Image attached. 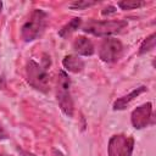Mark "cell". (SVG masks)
<instances>
[{
	"label": "cell",
	"mask_w": 156,
	"mask_h": 156,
	"mask_svg": "<svg viewBox=\"0 0 156 156\" xmlns=\"http://www.w3.org/2000/svg\"><path fill=\"white\" fill-rule=\"evenodd\" d=\"M17 150H18L23 156H35V155H33V154H30V152H27V151H24V150H22V149H20V147H17Z\"/></svg>",
	"instance_id": "18"
},
{
	"label": "cell",
	"mask_w": 156,
	"mask_h": 156,
	"mask_svg": "<svg viewBox=\"0 0 156 156\" xmlns=\"http://www.w3.org/2000/svg\"><path fill=\"white\" fill-rule=\"evenodd\" d=\"M152 113V104L151 102H145L140 106H138L135 110H133L130 115V121L132 124L135 129H143L145 128L151 118Z\"/></svg>",
	"instance_id": "7"
},
{
	"label": "cell",
	"mask_w": 156,
	"mask_h": 156,
	"mask_svg": "<svg viewBox=\"0 0 156 156\" xmlns=\"http://www.w3.org/2000/svg\"><path fill=\"white\" fill-rule=\"evenodd\" d=\"M52 156H65L62 154V151L57 150V149H52Z\"/></svg>",
	"instance_id": "17"
},
{
	"label": "cell",
	"mask_w": 156,
	"mask_h": 156,
	"mask_svg": "<svg viewBox=\"0 0 156 156\" xmlns=\"http://www.w3.org/2000/svg\"><path fill=\"white\" fill-rule=\"evenodd\" d=\"M46 22H48V15L43 10L35 9L30 13L28 20L21 27V37H22V39L24 41H27V43L38 39L43 34V32L45 30Z\"/></svg>",
	"instance_id": "2"
},
{
	"label": "cell",
	"mask_w": 156,
	"mask_h": 156,
	"mask_svg": "<svg viewBox=\"0 0 156 156\" xmlns=\"http://www.w3.org/2000/svg\"><path fill=\"white\" fill-rule=\"evenodd\" d=\"M155 45H156V34L152 33V34H150L147 38H145V39L143 40V43H141V45H140V48H139L138 54H139V55H144V54L151 51V50L155 48Z\"/></svg>",
	"instance_id": "12"
},
{
	"label": "cell",
	"mask_w": 156,
	"mask_h": 156,
	"mask_svg": "<svg viewBox=\"0 0 156 156\" xmlns=\"http://www.w3.org/2000/svg\"><path fill=\"white\" fill-rule=\"evenodd\" d=\"M1 9H2V2L0 1V13H1Z\"/></svg>",
	"instance_id": "19"
},
{
	"label": "cell",
	"mask_w": 156,
	"mask_h": 156,
	"mask_svg": "<svg viewBox=\"0 0 156 156\" xmlns=\"http://www.w3.org/2000/svg\"><path fill=\"white\" fill-rule=\"evenodd\" d=\"M80 23H82V18H79V17L72 18L67 24H65V26L58 30V35H60L61 38H68L73 32H76V30L80 27Z\"/></svg>",
	"instance_id": "11"
},
{
	"label": "cell",
	"mask_w": 156,
	"mask_h": 156,
	"mask_svg": "<svg viewBox=\"0 0 156 156\" xmlns=\"http://www.w3.org/2000/svg\"><path fill=\"white\" fill-rule=\"evenodd\" d=\"M144 91H146V87H145V85H141V87L135 88V89L132 90L128 95H124V96L117 99V100L113 102V106H112L113 110L117 111V110H123V108H126L136 96H139V95H140L141 93H144Z\"/></svg>",
	"instance_id": "9"
},
{
	"label": "cell",
	"mask_w": 156,
	"mask_h": 156,
	"mask_svg": "<svg viewBox=\"0 0 156 156\" xmlns=\"http://www.w3.org/2000/svg\"><path fill=\"white\" fill-rule=\"evenodd\" d=\"M9 138V135H7V133L5 132V129L1 127V124H0V140H5V139H7Z\"/></svg>",
	"instance_id": "16"
},
{
	"label": "cell",
	"mask_w": 156,
	"mask_h": 156,
	"mask_svg": "<svg viewBox=\"0 0 156 156\" xmlns=\"http://www.w3.org/2000/svg\"><path fill=\"white\" fill-rule=\"evenodd\" d=\"M73 50L82 56H91L94 54V45L90 41V39H88L87 37L79 35L73 40L72 44Z\"/></svg>",
	"instance_id": "8"
},
{
	"label": "cell",
	"mask_w": 156,
	"mask_h": 156,
	"mask_svg": "<svg viewBox=\"0 0 156 156\" xmlns=\"http://www.w3.org/2000/svg\"><path fill=\"white\" fill-rule=\"evenodd\" d=\"M98 1H89V0H80V1H74L72 4H69V7L73 10H84L87 7L94 6L96 5Z\"/></svg>",
	"instance_id": "14"
},
{
	"label": "cell",
	"mask_w": 156,
	"mask_h": 156,
	"mask_svg": "<svg viewBox=\"0 0 156 156\" xmlns=\"http://www.w3.org/2000/svg\"><path fill=\"white\" fill-rule=\"evenodd\" d=\"M117 5H118V7H121L122 10H135V9H139V7L144 6V5H145V1L123 0V1H119Z\"/></svg>",
	"instance_id": "13"
},
{
	"label": "cell",
	"mask_w": 156,
	"mask_h": 156,
	"mask_svg": "<svg viewBox=\"0 0 156 156\" xmlns=\"http://www.w3.org/2000/svg\"><path fill=\"white\" fill-rule=\"evenodd\" d=\"M117 10H116V7L115 6H108V7H105L102 11H101V13L104 15V16H106V15H111V13H115Z\"/></svg>",
	"instance_id": "15"
},
{
	"label": "cell",
	"mask_w": 156,
	"mask_h": 156,
	"mask_svg": "<svg viewBox=\"0 0 156 156\" xmlns=\"http://www.w3.org/2000/svg\"><path fill=\"white\" fill-rule=\"evenodd\" d=\"M63 67L72 73H79L84 68V61L76 55H66L62 60Z\"/></svg>",
	"instance_id": "10"
},
{
	"label": "cell",
	"mask_w": 156,
	"mask_h": 156,
	"mask_svg": "<svg viewBox=\"0 0 156 156\" xmlns=\"http://www.w3.org/2000/svg\"><path fill=\"white\" fill-rule=\"evenodd\" d=\"M0 156H1V155H0Z\"/></svg>",
	"instance_id": "20"
},
{
	"label": "cell",
	"mask_w": 156,
	"mask_h": 156,
	"mask_svg": "<svg viewBox=\"0 0 156 156\" xmlns=\"http://www.w3.org/2000/svg\"><path fill=\"white\" fill-rule=\"evenodd\" d=\"M133 149H134L133 136L124 134L112 135L107 145L108 156H132Z\"/></svg>",
	"instance_id": "5"
},
{
	"label": "cell",
	"mask_w": 156,
	"mask_h": 156,
	"mask_svg": "<svg viewBox=\"0 0 156 156\" xmlns=\"http://www.w3.org/2000/svg\"><path fill=\"white\" fill-rule=\"evenodd\" d=\"M50 66V57L44 55L43 65H39L34 60H28L26 66L27 82L29 85L41 93H48L50 87V77L48 73V67Z\"/></svg>",
	"instance_id": "1"
},
{
	"label": "cell",
	"mask_w": 156,
	"mask_h": 156,
	"mask_svg": "<svg viewBox=\"0 0 156 156\" xmlns=\"http://www.w3.org/2000/svg\"><path fill=\"white\" fill-rule=\"evenodd\" d=\"M71 79L65 71L58 72L57 77V87H56V99L60 108L67 117L73 116V100L71 96Z\"/></svg>",
	"instance_id": "3"
},
{
	"label": "cell",
	"mask_w": 156,
	"mask_h": 156,
	"mask_svg": "<svg viewBox=\"0 0 156 156\" xmlns=\"http://www.w3.org/2000/svg\"><path fill=\"white\" fill-rule=\"evenodd\" d=\"M127 27V21L116 20V21H90L83 26L85 33L96 35V37H108L116 33H119L123 28Z\"/></svg>",
	"instance_id": "4"
},
{
	"label": "cell",
	"mask_w": 156,
	"mask_h": 156,
	"mask_svg": "<svg viewBox=\"0 0 156 156\" xmlns=\"http://www.w3.org/2000/svg\"><path fill=\"white\" fill-rule=\"evenodd\" d=\"M123 52V45L122 43L116 38H106L101 43L99 56L104 62L112 63L119 60Z\"/></svg>",
	"instance_id": "6"
}]
</instances>
